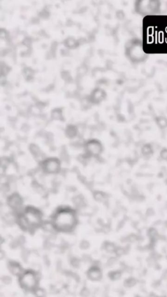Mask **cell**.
I'll list each match as a JSON object with an SVG mask.
<instances>
[{
    "mask_svg": "<svg viewBox=\"0 0 167 297\" xmlns=\"http://www.w3.org/2000/svg\"><path fill=\"white\" fill-rule=\"evenodd\" d=\"M15 215L16 223L20 229L30 233L36 232L45 223L43 212L34 205L24 206Z\"/></svg>",
    "mask_w": 167,
    "mask_h": 297,
    "instance_id": "2",
    "label": "cell"
},
{
    "mask_svg": "<svg viewBox=\"0 0 167 297\" xmlns=\"http://www.w3.org/2000/svg\"><path fill=\"white\" fill-rule=\"evenodd\" d=\"M49 223L56 231L70 233L77 228L79 223L77 212L70 206L58 207L51 215Z\"/></svg>",
    "mask_w": 167,
    "mask_h": 297,
    "instance_id": "1",
    "label": "cell"
},
{
    "mask_svg": "<svg viewBox=\"0 0 167 297\" xmlns=\"http://www.w3.org/2000/svg\"><path fill=\"white\" fill-rule=\"evenodd\" d=\"M42 171L47 175L58 174L62 168L61 161L57 157H48L41 161L40 164Z\"/></svg>",
    "mask_w": 167,
    "mask_h": 297,
    "instance_id": "3",
    "label": "cell"
},
{
    "mask_svg": "<svg viewBox=\"0 0 167 297\" xmlns=\"http://www.w3.org/2000/svg\"><path fill=\"white\" fill-rule=\"evenodd\" d=\"M23 284L26 287H31L35 284V278L32 273L26 274L23 278Z\"/></svg>",
    "mask_w": 167,
    "mask_h": 297,
    "instance_id": "6",
    "label": "cell"
},
{
    "mask_svg": "<svg viewBox=\"0 0 167 297\" xmlns=\"http://www.w3.org/2000/svg\"><path fill=\"white\" fill-rule=\"evenodd\" d=\"M83 156L86 158H96L102 152V145L100 142L95 139L89 140L86 142L83 147Z\"/></svg>",
    "mask_w": 167,
    "mask_h": 297,
    "instance_id": "4",
    "label": "cell"
},
{
    "mask_svg": "<svg viewBox=\"0 0 167 297\" xmlns=\"http://www.w3.org/2000/svg\"><path fill=\"white\" fill-rule=\"evenodd\" d=\"M8 206L15 214L19 212L24 206L23 205V199L18 193H13L9 195L7 200Z\"/></svg>",
    "mask_w": 167,
    "mask_h": 297,
    "instance_id": "5",
    "label": "cell"
}]
</instances>
